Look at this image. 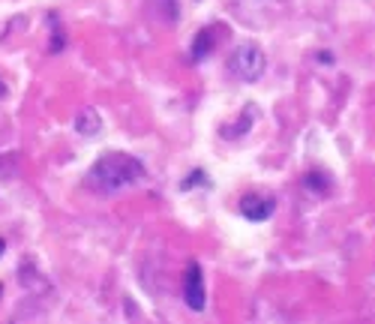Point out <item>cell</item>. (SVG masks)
Returning a JSON list of instances; mask_svg holds the SVG:
<instances>
[{"label":"cell","instance_id":"11","mask_svg":"<svg viewBox=\"0 0 375 324\" xmlns=\"http://www.w3.org/2000/svg\"><path fill=\"white\" fill-rule=\"evenodd\" d=\"M0 294H3V285H0Z\"/></svg>","mask_w":375,"mask_h":324},{"label":"cell","instance_id":"1","mask_svg":"<svg viewBox=\"0 0 375 324\" xmlns=\"http://www.w3.org/2000/svg\"><path fill=\"white\" fill-rule=\"evenodd\" d=\"M144 177V165L130 153H105L87 171V186L99 192H117V189L135 183Z\"/></svg>","mask_w":375,"mask_h":324},{"label":"cell","instance_id":"2","mask_svg":"<svg viewBox=\"0 0 375 324\" xmlns=\"http://www.w3.org/2000/svg\"><path fill=\"white\" fill-rule=\"evenodd\" d=\"M228 69L241 81H259L264 75V51L255 42L237 45L232 51V57H228Z\"/></svg>","mask_w":375,"mask_h":324},{"label":"cell","instance_id":"4","mask_svg":"<svg viewBox=\"0 0 375 324\" xmlns=\"http://www.w3.org/2000/svg\"><path fill=\"white\" fill-rule=\"evenodd\" d=\"M273 207H277V201H273L270 195H246L241 201V213L252 222H261L273 213Z\"/></svg>","mask_w":375,"mask_h":324},{"label":"cell","instance_id":"10","mask_svg":"<svg viewBox=\"0 0 375 324\" xmlns=\"http://www.w3.org/2000/svg\"><path fill=\"white\" fill-rule=\"evenodd\" d=\"M3 252H6V243H3V237H0V258H3Z\"/></svg>","mask_w":375,"mask_h":324},{"label":"cell","instance_id":"8","mask_svg":"<svg viewBox=\"0 0 375 324\" xmlns=\"http://www.w3.org/2000/svg\"><path fill=\"white\" fill-rule=\"evenodd\" d=\"M159 3H162L159 18H162V21H168V24H175V21H177V12H180V9H177V0H159Z\"/></svg>","mask_w":375,"mask_h":324},{"label":"cell","instance_id":"6","mask_svg":"<svg viewBox=\"0 0 375 324\" xmlns=\"http://www.w3.org/2000/svg\"><path fill=\"white\" fill-rule=\"evenodd\" d=\"M213 48H216V30H213V27H204V30L195 36V42H192L189 60H192V63H201Z\"/></svg>","mask_w":375,"mask_h":324},{"label":"cell","instance_id":"3","mask_svg":"<svg viewBox=\"0 0 375 324\" xmlns=\"http://www.w3.org/2000/svg\"><path fill=\"white\" fill-rule=\"evenodd\" d=\"M184 297H186V306L192 312H201L207 306V294H204V276H201V267L192 261L186 267V276H184Z\"/></svg>","mask_w":375,"mask_h":324},{"label":"cell","instance_id":"7","mask_svg":"<svg viewBox=\"0 0 375 324\" xmlns=\"http://www.w3.org/2000/svg\"><path fill=\"white\" fill-rule=\"evenodd\" d=\"M304 183H306L309 192H318V195L331 192V174H327V171H309Z\"/></svg>","mask_w":375,"mask_h":324},{"label":"cell","instance_id":"9","mask_svg":"<svg viewBox=\"0 0 375 324\" xmlns=\"http://www.w3.org/2000/svg\"><path fill=\"white\" fill-rule=\"evenodd\" d=\"M204 177H207L204 171H192V174H186V180H184V189H192V186H201V183H207Z\"/></svg>","mask_w":375,"mask_h":324},{"label":"cell","instance_id":"5","mask_svg":"<svg viewBox=\"0 0 375 324\" xmlns=\"http://www.w3.org/2000/svg\"><path fill=\"white\" fill-rule=\"evenodd\" d=\"M78 135H85V138H94V135L103 132V117H99L96 108H81L76 114V120H72Z\"/></svg>","mask_w":375,"mask_h":324}]
</instances>
